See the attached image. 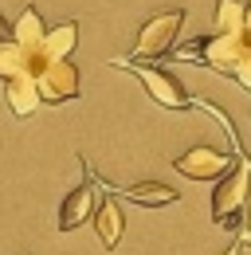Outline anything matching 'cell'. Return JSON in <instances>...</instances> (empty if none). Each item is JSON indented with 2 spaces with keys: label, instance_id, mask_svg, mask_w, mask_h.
Wrapping results in <instances>:
<instances>
[{
  "label": "cell",
  "instance_id": "cell-2",
  "mask_svg": "<svg viewBox=\"0 0 251 255\" xmlns=\"http://www.w3.org/2000/svg\"><path fill=\"white\" fill-rule=\"evenodd\" d=\"M248 189H251V169L248 161H236V169L220 181V189L212 192V220L216 228H232L244 240H251L248 228Z\"/></svg>",
  "mask_w": 251,
  "mask_h": 255
},
{
  "label": "cell",
  "instance_id": "cell-8",
  "mask_svg": "<svg viewBox=\"0 0 251 255\" xmlns=\"http://www.w3.org/2000/svg\"><path fill=\"white\" fill-rule=\"evenodd\" d=\"M94 204H98V185H94V181H83L79 189H71L67 196H63L59 228L63 232H75L79 224H87L94 216Z\"/></svg>",
  "mask_w": 251,
  "mask_h": 255
},
{
  "label": "cell",
  "instance_id": "cell-9",
  "mask_svg": "<svg viewBox=\"0 0 251 255\" xmlns=\"http://www.w3.org/2000/svg\"><path fill=\"white\" fill-rule=\"evenodd\" d=\"M4 98H8V106H12V114H16V118H31V114H35V106H43L31 75L8 79V83H4Z\"/></svg>",
  "mask_w": 251,
  "mask_h": 255
},
{
  "label": "cell",
  "instance_id": "cell-4",
  "mask_svg": "<svg viewBox=\"0 0 251 255\" xmlns=\"http://www.w3.org/2000/svg\"><path fill=\"white\" fill-rule=\"evenodd\" d=\"M35 91H39V102H47V106H59V102L79 98V71H75V63L71 59L47 63L35 75Z\"/></svg>",
  "mask_w": 251,
  "mask_h": 255
},
{
  "label": "cell",
  "instance_id": "cell-18",
  "mask_svg": "<svg viewBox=\"0 0 251 255\" xmlns=\"http://www.w3.org/2000/svg\"><path fill=\"white\" fill-rule=\"evenodd\" d=\"M248 4H251V0H248Z\"/></svg>",
  "mask_w": 251,
  "mask_h": 255
},
{
  "label": "cell",
  "instance_id": "cell-7",
  "mask_svg": "<svg viewBox=\"0 0 251 255\" xmlns=\"http://www.w3.org/2000/svg\"><path fill=\"white\" fill-rule=\"evenodd\" d=\"M232 165H236L232 153H220V149H208V145H196V149H188V153H181L173 161V169L185 173L188 181H216Z\"/></svg>",
  "mask_w": 251,
  "mask_h": 255
},
{
  "label": "cell",
  "instance_id": "cell-13",
  "mask_svg": "<svg viewBox=\"0 0 251 255\" xmlns=\"http://www.w3.org/2000/svg\"><path fill=\"white\" fill-rule=\"evenodd\" d=\"M28 75V47H20L16 39H4L0 43V79H20Z\"/></svg>",
  "mask_w": 251,
  "mask_h": 255
},
{
  "label": "cell",
  "instance_id": "cell-3",
  "mask_svg": "<svg viewBox=\"0 0 251 255\" xmlns=\"http://www.w3.org/2000/svg\"><path fill=\"white\" fill-rule=\"evenodd\" d=\"M181 24H185V8H165V12L149 16V20L141 24V32H137V43H133V51H129V63L165 55V51L173 47L177 32H181Z\"/></svg>",
  "mask_w": 251,
  "mask_h": 255
},
{
  "label": "cell",
  "instance_id": "cell-5",
  "mask_svg": "<svg viewBox=\"0 0 251 255\" xmlns=\"http://www.w3.org/2000/svg\"><path fill=\"white\" fill-rule=\"evenodd\" d=\"M75 43H79V24H75V20H63L59 28H51V32L39 39V47H28V75L35 79L47 63L67 59V55L75 51Z\"/></svg>",
  "mask_w": 251,
  "mask_h": 255
},
{
  "label": "cell",
  "instance_id": "cell-6",
  "mask_svg": "<svg viewBox=\"0 0 251 255\" xmlns=\"http://www.w3.org/2000/svg\"><path fill=\"white\" fill-rule=\"evenodd\" d=\"M129 67L145 83V91L153 95V102L169 106V110H185L188 106V95H185V87L177 83V75H169L165 67H153V63H129Z\"/></svg>",
  "mask_w": 251,
  "mask_h": 255
},
{
  "label": "cell",
  "instance_id": "cell-14",
  "mask_svg": "<svg viewBox=\"0 0 251 255\" xmlns=\"http://www.w3.org/2000/svg\"><path fill=\"white\" fill-rule=\"evenodd\" d=\"M244 24H248V8L240 0H216V35L244 32Z\"/></svg>",
  "mask_w": 251,
  "mask_h": 255
},
{
  "label": "cell",
  "instance_id": "cell-10",
  "mask_svg": "<svg viewBox=\"0 0 251 255\" xmlns=\"http://www.w3.org/2000/svg\"><path fill=\"white\" fill-rule=\"evenodd\" d=\"M94 228H98V240H102V248H118V240H122V208H118V200H102L98 208H94Z\"/></svg>",
  "mask_w": 251,
  "mask_h": 255
},
{
  "label": "cell",
  "instance_id": "cell-16",
  "mask_svg": "<svg viewBox=\"0 0 251 255\" xmlns=\"http://www.w3.org/2000/svg\"><path fill=\"white\" fill-rule=\"evenodd\" d=\"M224 255H244V252H240V244H232V248H228Z\"/></svg>",
  "mask_w": 251,
  "mask_h": 255
},
{
  "label": "cell",
  "instance_id": "cell-15",
  "mask_svg": "<svg viewBox=\"0 0 251 255\" xmlns=\"http://www.w3.org/2000/svg\"><path fill=\"white\" fill-rule=\"evenodd\" d=\"M4 39H12V24H8L4 16H0V43H4Z\"/></svg>",
  "mask_w": 251,
  "mask_h": 255
},
{
  "label": "cell",
  "instance_id": "cell-17",
  "mask_svg": "<svg viewBox=\"0 0 251 255\" xmlns=\"http://www.w3.org/2000/svg\"><path fill=\"white\" fill-rule=\"evenodd\" d=\"M244 32H248V35H251V8H248V24H244Z\"/></svg>",
  "mask_w": 251,
  "mask_h": 255
},
{
  "label": "cell",
  "instance_id": "cell-1",
  "mask_svg": "<svg viewBox=\"0 0 251 255\" xmlns=\"http://www.w3.org/2000/svg\"><path fill=\"white\" fill-rule=\"evenodd\" d=\"M185 59H204V63L236 79L244 91H251V35L248 32H232V35H212V39H200L196 47L181 51Z\"/></svg>",
  "mask_w": 251,
  "mask_h": 255
},
{
  "label": "cell",
  "instance_id": "cell-11",
  "mask_svg": "<svg viewBox=\"0 0 251 255\" xmlns=\"http://www.w3.org/2000/svg\"><path fill=\"white\" fill-rule=\"evenodd\" d=\"M126 196L133 200V204H145V208H161V204H177L181 200V192L173 189V185H161V181H141V185H129Z\"/></svg>",
  "mask_w": 251,
  "mask_h": 255
},
{
  "label": "cell",
  "instance_id": "cell-12",
  "mask_svg": "<svg viewBox=\"0 0 251 255\" xmlns=\"http://www.w3.org/2000/svg\"><path fill=\"white\" fill-rule=\"evenodd\" d=\"M47 35V28H43V16L35 12V8H24L20 12V20L12 24V39L20 43V47H39V39Z\"/></svg>",
  "mask_w": 251,
  "mask_h": 255
}]
</instances>
